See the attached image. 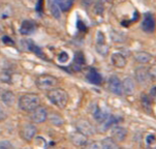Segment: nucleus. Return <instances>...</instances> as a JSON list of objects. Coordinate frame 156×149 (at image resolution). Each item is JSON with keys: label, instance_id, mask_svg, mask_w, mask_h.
Segmentation results:
<instances>
[{"label": "nucleus", "instance_id": "obj_1", "mask_svg": "<svg viewBox=\"0 0 156 149\" xmlns=\"http://www.w3.org/2000/svg\"><path fill=\"white\" fill-rule=\"evenodd\" d=\"M41 97L36 93H26L19 98V108L24 112L31 113L39 107Z\"/></svg>", "mask_w": 156, "mask_h": 149}, {"label": "nucleus", "instance_id": "obj_2", "mask_svg": "<svg viewBox=\"0 0 156 149\" xmlns=\"http://www.w3.org/2000/svg\"><path fill=\"white\" fill-rule=\"evenodd\" d=\"M48 100L59 109H64L68 103V94L62 88H54L47 92Z\"/></svg>", "mask_w": 156, "mask_h": 149}, {"label": "nucleus", "instance_id": "obj_3", "mask_svg": "<svg viewBox=\"0 0 156 149\" xmlns=\"http://www.w3.org/2000/svg\"><path fill=\"white\" fill-rule=\"evenodd\" d=\"M59 84V80L55 78L54 76L51 74H41L35 80V85L39 90L44 91H50V90L57 88V85Z\"/></svg>", "mask_w": 156, "mask_h": 149}, {"label": "nucleus", "instance_id": "obj_4", "mask_svg": "<svg viewBox=\"0 0 156 149\" xmlns=\"http://www.w3.org/2000/svg\"><path fill=\"white\" fill-rule=\"evenodd\" d=\"M37 134V129L33 123H24L20 129L21 138L26 142H31Z\"/></svg>", "mask_w": 156, "mask_h": 149}, {"label": "nucleus", "instance_id": "obj_5", "mask_svg": "<svg viewBox=\"0 0 156 149\" xmlns=\"http://www.w3.org/2000/svg\"><path fill=\"white\" fill-rule=\"evenodd\" d=\"M96 52L101 56H107L109 54V45L105 39V35L102 31H97L96 33V45H95Z\"/></svg>", "mask_w": 156, "mask_h": 149}, {"label": "nucleus", "instance_id": "obj_6", "mask_svg": "<svg viewBox=\"0 0 156 149\" xmlns=\"http://www.w3.org/2000/svg\"><path fill=\"white\" fill-rule=\"evenodd\" d=\"M108 89L113 94L116 95L124 94L122 82H121V80L117 76H111L109 78V80H108Z\"/></svg>", "mask_w": 156, "mask_h": 149}, {"label": "nucleus", "instance_id": "obj_7", "mask_svg": "<svg viewBox=\"0 0 156 149\" xmlns=\"http://www.w3.org/2000/svg\"><path fill=\"white\" fill-rule=\"evenodd\" d=\"M76 129L79 133L85 135L86 137L93 136L95 134V129L91 123L86 119H79L76 122Z\"/></svg>", "mask_w": 156, "mask_h": 149}, {"label": "nucleus", "instance_id": "obj_8", "mask_svg": "<svg viewBox=\"0 0 156 149\" xmlns=\"http://www.w3.org/2000/svg\"><path fill=\"white\" fill-rule=\"evenodd\" d=\"M48 117H49V114H48L47 109L43 106H39L30 113V120L34 123H43L47 120Z\"/></svg>", "mask_w": 156, "mask_h": 149}, {"label": "nucleus", "instance_id": "obj_9", "mask_svg": "<svg viewBox=\"0 0 156 149\" xmlns=\"http://www.w3.org/2000/svg\"><path fill=\"white\" fill-rule=\"evenodd\" d=\"M155 26H156V19L155 16L151 14V13H147L144 16L142 22V28L144 31L146 32H153L155 30Z\"/></svg>", "mask_w": 156, "mask_h": 149}, {"label": "nucleus", "instance_id": "obj_10", "mask_svg": "<svg viewBox=\"0 0 156 149\" xmlns=\"http://www.w3.org/2000/svg\"><path fill=\"white\" fill-rule=\"evenodd\" d=\"M111 134H112V138L116 142H124L125 139L127 138L128 130L124 126L121 125H115L111 129Z\"/></svg>", "mask_w": 156, "mask_h": 149}, {"label": "nucleus", "instance_id": "obj_11", "mask_svg": "<svg viewBox=\"0 0 156 149\" xmlns=\"http://www.w3.org/2000/svg\"><path fill=\"white\" fill-rule=\"evenodd\" d=\"M70 141L78 148H84L88 145V137L79 133L78 130L70 135Z\"/></svg>", "mask_w": 156, "mask_h": 149}, {"label": "nucleus", "instance_id": "obj_12", "mask_svg": "<svg viewBox=\"0 0 156 149\" xmlns=\"http://www.w3.org/2000/svg\"><path fill=\"white\" fill-rule=\"evenodd\" d=\"M136 81L142 85L148 83L149 80L151 79L150 73H149V68L137 67L136 70Z\"/></svg>", "mask_w": 156, "mask_h": 149}, {"label": "nucleus", "instance_id": "obj_13", "mask_svg": "<svg viewBox=\"0 0 156 149\" xmlns=\"http://www.w3.org/2000/svg\"><path fill=\"white\" fill-rule=\"evenodd\" d=\"M86 78L90 83L93 85L99 86V85H101L102 83V77L100 76V74L93 67H90L88 70V73L86 74Z\"/></svg>", "mask_w": 156, "mask_h": 149}, {"label": "nucleus", "instance_id": "obj_14", "mask_svg": "<svg viewBox=\"0 0 156 149\" xmlns=\"http://www.w3.org/2000/svg\"><path fill=\"white\" fill-rule=\"evenodd\" d=\"M111 62L115 67L123 68L126 66L127 60H126L125 56L122 53H113L112 56H111Z\"/></svg>", "mask_w": 156, "mask_h": 149}, {"label": "nucleus", "instance_id": "obj_15", "mask_svg": "<svg viewBox=\"0 0 156 149\" xmlns=\"http://www.w3.org/2000/svg\"><path fill=\"white\" fill-rule=\"evenodd\" d=\"M36 29V24L31 20H25L21 24L20 32L23 35H28Z\"/></svg>", "mask_w": 156, "mask_h": 149}, {"label": "nucleus", "instance_id": "obj_16", "mask_svg": "<svg viewBox=\"0 0 156 149\" xmlns=\"http://www.w3.org/2000/svg\"><path fill=\"white\" fill-rule=\"evenodd\" d=\"M123 85V91L126 94H133L136 90V81L131 78V77H127L122 81Z\"/></svg>", "mask_w": 156, "mask_h": 149}, {"label": "nucleus", "instance_id": "obj_17", "mask_svg": "<svg viewBox=\"0 0 156 149\" xmlns=\"http://www.w3.org/2000/svg\"><path fill=\"white\" fill-rule=\"evenodd\" d=\"M134 59H136V62L141 63V64H146V63H149L152 60V55L148 52L140 51L134 54Z\"/></svg>", "mask_w": 156, "mask_h": 149}, {"label": "nucleus", "instance_id": "obj_18", "mask_svg": "<svg viewBox=\"0 0 156 149\" xmlns=\"http://www.w3.org/2000/svg\"><path fill=\"white\" fill-rule=\"evenodd\" d=\"M120 121V119L118 118V117L114 116V115H110L108 116V118L105 119V120L102 122V123H100V125H101V129L102 130H107L109 129L110 127H113V125H118V122Z\"/></svg>", "mask_w": 156, "mask_h": 149}, {"label": "nucleus", "instance_id": "obj_19", "mask_svg": "<svg viewBox=\"0 0 156 149\" xmlns=\"http://www.w3.org/2000/svg\"><path fill=\"white\" fill-rule=\"evenodd\" d=\"M92 114H93V117H94L95 120L97 122H99V123H102V122L108 118V116L110 115L109 113H107V112H105L104 110H101L98 106H96V107L94 108Z\"/></svg>", "mask_w": 156, "mask_h": 149}, {"label": "nucleus", "instance_id": "obj_20", "mask_svg": "<svg viewBox=\"0 0 156 149\" xmlns=\"http://www.w3.org/2000/svg\"><path fill=\"white\" fill-rule=\"evenodd\" d=\"M15 93L12 91H9V90H6V91H3L1 94V100L2 103L4 104L5 106H9V107H10V106L14 105L15 103Z\"/></svg>", "mask_w": 156, "mask_h": 149}, {"label": "nucleus", "instance_id": "obj_21", "mask_svg": "<svg viewBox=\"0 0 156 149\" xmlns=\"http://www.w3.org/2000/svg\"><path fill=\"white\" fill-rule=\"evenodd\" d=\"M102 149H120V146L112 137L105 138L104 140L100 142Z\"/></svg>", "mask_w": 156, "mask_h": 149}, {"label": "nucleus", "instance_id": "obj_22", "mask_svg": "<svg viewBox=\"0 0 156 149\" xmlns=\"http://www.w3.org/2000/svg\"><path fill=\"white\" fill-rule=\"evenodd\" d=\"M25 42H26V45H27L28 50H30L31 52L35 53V54L37 55V56H39V57H41V58H44V59H46V56H44V52L41 51V48H38L35 44H34L33 41H31V39H27V41H25Z\"/></svg>", "mask_w": 156, "mask_h": 149}, {"label": "nucleus", "instance_id": "obj_23", "mask_svg": "<svg viewBox=\"0 0 156 149\" xmlns=\"http://www.w3.org/2000/svg\"><path fill=\"white\" fill-rule=\"evenodd\" d=\"M48 119H49L52 124H54L56 126H61L64 123V119L62 118V116L60 114L56 113V112H52L49 115V117H48Z\"/></svg>", "mask_w": 156, "mask_h": 149}, {"label": "nucleus", "instance_id": "obj_24", "mask_svg": "<svg viewBox=\"0 0 156 149\" xmlns=\"http://www.w3.org/2000/svg\"><path fill=\"white\" fill-rule=\"evenodd\" d=\"M85 64V60H84V56L82 53H76L75 56V61H73V67L76 71H79L82 68V66Z\"/></svg>", "mask_w": 156, "mask_h": 149}, {"label": "nucleus", "instance_id": "obj_25", "mask_svg": "<svg viewBox=\"0 0 156 149\" xmlns=\"http://www.w3.org/2000/svg\"><path fill=\"white\" fill-rule=\"evenodd\" d=\"M49 7H50V10H51V14L53 15V17H55L56 19H60V17H61V10H60L59 6L57 5L56 1H50Z\"/></svg>", "mask_w": 156, "mask_h": 149}, {"label": "nucleus", "instance_id": "obj_26", "mask_svg": "<svg viewBox=\"0 0 156 149\" xmlns=\"http://www.w3.org/2000/svg\"><path fill=\"white\" fill-rule=\"evenodd\" d=\"M141 103H142V106L145 111H147V112L151 111L152 100H151V98H150V96H148L146 94H143L141 96Z\"/></svg>", "mask_w": 156, "mask_h": 149}, {"label": "nucleus", "instance_id": "obj_27", "mask_svg": "<svg viewBox=\"0 0 156 149\" xmlns=\"http://www.w3.org/2000/svg\"><path fill=\"white\" fill-rule=\"evenodd\" d=\"M56 3L58 6H59V9L61 12H68L73 5V2L70 1V0H65V1L58 0V1H56Z\"/></svg>", "mask_w": 156, "mask_h": 149}, {"label": "nucleus", "instance_id": "obj_28", "mask_svg": "<svg viewBox=\"0 0 156 149\" xmlns=\"http://www.w3.org/2000/svg\"><path fill=\"white\" fill-rule=\"evenodd\" d=\"M145 143L148 147H152L153 145L156 144V137L155 135L151 134V133H148V134L145 136Z\"/></svg>", "mask_w": 156, "mask_h": 149}, {"label": "nucleus", "instance_id": "obj_29", "mask_svg": "<svg viewBox=\"0 0 156 149\" xmlns=\"http://www.w3.org/2000/svg\"><path fill=\"white\" fill-rule=\"evenodd\" d=\"M57 59H58V61H59V62L65 63V62H67L68 59H69V55H68L66 52L62 51V52H60L59 54H58Z\"/></svg>", "mask_w": 156, "mask_h": 149}, {"label": "nucleus", "instance_id": "obj_30", "mask_svg": "<svg viewBox=\"0 0 156 149\" xmlns=\"http://www.w3.org/2000/svg\"><path fill=\"white\" fill-rule=\"evenodd\" d=\"M0 149H16V147L9 141L3 140V141H0Z\"/></svg>", "mask_w": 156, "mask_h": 149}, {"label": "nucleus", "instance_id": "obj_31", "mask_svg": "<svg viewBox=\"0 0 156 149\" xmlns=\"http://www.w3.org/2000/svg\"><path fill=\"white\" fill-rule=\"evenodd\" d=\"M7 118V113L6 111H5V109L3 106L0 104V122L5 120V119Z\"/></svg>", "mask_w": 156, "mask_h": 149}, {"label": "nucleus", "instance_id": "obj_32", "mask_svg": "<svg viewBox=\"0 0 156 149\" xmlns=\"http://www.w3.org/2000/svg\"><path fill=\"white\" fill-rule=\"evenodd\" d=\"M88 149H102V148H101V145H100V144L94 142V143H91V144L89 145Z\"/></svg>", "mask_w": 156, "mask_h": 149}, {"label": "nucleus", "instance_id": "obj_33", "mask_svg": "<svg viewBox=\"0 0 156 149\" xmlns=\"http://www.w3.org/2000/svg\"><path fill=\"white\" fill-rule=\"evenodd\" d=\"M2 41H3L4 44H6V45H12H12H15L14 42H12L9 36H3V37H2Z\"/></svg>", "mask_w": 156, "mask_h": 149}]
</instances>
